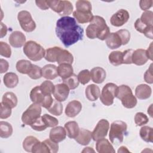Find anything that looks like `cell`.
<instances>
[{"label": "cell", "instance_id": "6da1fadb", "mask_svg": "<svg viewBox=\"0 0 153 153\" xmlns=\"http://www.w3.org/2000/svg\"><path fill=\"white\" fill-rule=\"evenodd\" d=\"M56 33L63 44L68 47L83 39L84 30L74 18L65 16L57 20Z\"/></svg>", "mask_w": 153, "mask_h": 153}, {"label": "cell", "instance_id": "7a4b0ae2", "mask_svg": "<svg viewBox=\"0 0 153 153\" xmlns=\"http://www.w3.org/2000/svg\"><path fill=\"white\" fill-rule=\"evenodd\" d=\"M86 36L90 39L98 38L105 40L110 33L109 27L105 19L99 16H94L86 28Z\"/></svg>", "mask_w": 153, "mask_h": 153}, {"label": "cell", "instance_id": "3957f363", "mask_svg": "<svg viewBox=\"0 0 153 153\" xmlns=\"http://www.w3.org/2000/svg\"><path fill=\"white\" fill-rule=\"evenodd\" d=\"M115 97L120 99L123 106L128 109L135 107L137 102V99L133 95L131 89L127 85H121L118 87Z\"/></svg>", "mask_w": 153, "mask_h": 153}, {"label": "cell", "instance_id": "277c9868", "mask_svg": "<svg viewBox=\"0 0 153 153\" xmlns=\"http://www.w3.org/2000/svg\"><path fill=\"white\" fill-rule=\"evenodd\" d=\"M23 53L31 60L37 62L45 56V50L38 43L33 41H27L23 47Z\"/></svg>", "mask_w": 153, "mask_h": 153}, {"label": "cell", "instance_id": "5b68a950", "mask_svg": "<svg viewBox=\"0 0 153 153\" xmlns=\"http://www.w3.org/2000/svg\"><path fill=\"white\" fill-rule=\"evenodd\" d=\"M127 128V124L121 120H117L111 124L109 137L111 142L114 144L123 142L124 135Z\"/></svg>", "mask_w": 153, "mask_h": 153}, {"label": "cell", "instance_id": "8992f818", "mask_svg": "<svg viewBox=\"0 0 153 153\" xmlns=\"http://www.w3.org/2000/svg\"><path fill=\"white\" fill-rule=\"evenodd\" d=\"M30 99L33 103H37L41 106L48 109L52 105L54 99L51 95L45 96L40 90L39 86H35L30 92Z\"/></svg>", "mask_w": 153, "mask_h": 153}, {"label": "cell", "instance_id": "52a82bcc", "mask_svg": "<svg viewBox=\"0 0 153 153\" xmlns=\"http://www.w3.org/2000/svg\"><path fill=\"white\" fill-rule=\"evenodd\" d=\"M49 7L60 16H68L73 12L74 7L72 3L69 1L49 0L47 1Z\"/></svg>", "mask_w": 153, "mask_h": 153}, {"label": "cell", "instance_id": "ba28073f", "mask_svg": "<svg viewBox=\"0 0 153 153\" xmlns=\"http://www.w3.org/2000/svg\"><path fill=\"white\" fill-rule=\"evenodd\" d=\"M41 106L37 104L32 103L22 115V123L27 126H30L36 119L41 117Z\"/></svg>", "mask_w": 153, "mask_h": 153}, {"label": "cell", "instance_id": "9c48e42d", "mask_svg": "<svg viewBox=\"0 0 153 153\" xmlns=\"http://www.w3.org/2000/svg\"><path fill=\"white\" fill-rule=\"evenodd\" d=\"M118 86L114 83L109 82L104 85L100 94V100L105 106H111L116 96Z\"/></svg>", "mask_w": 153, "mask_h": 153}, {"label": "cell", "instance_id": "30bf717a", "mask_svg": "<svg viewBox=\"0 0 153 153\" xmlns=\"http://www.w3.org/2000/svg\"><path fill=\"white\" fill-rule=\"evenodd\" d=\"M17 19L22 29L26 32H32L36 28V23L30 13L26 10L20 11L17 15Z\"/></svg>", "mask_w": 153, "mask_h": 153}, {"label": "cell", "instance_id": "8fae6325", "mask_svg": "<svg viewBox=\"0 0 153 153\" xmlns=\"http://www.w3.org/2000/svg\"><path fill=\"white\" fill-rule=\"evenodd\" d=\"M109 129V123L107 120H100L94 127L92 131V139L97 141L100 139L104 138L107 136Z\"/></svg>", "mask_w": 153, "mask_h": 153}, {"label": "cell", "instance_id": "7c38bea8", "mask_svg": "<svg viewBox=\"0 0 153 153\" xmlns=\"http://www.w3.org/2000/svg\"><path fill=\"white\" fill-rule=\"evenodd\" d=\"M129 18L128 12L124 9H120L111 16L110 22L114 26L120 27L127 23Z\"/></svg>", "mask_w": 153, "mask_h": 153}, {"label": "cell", "instance_id": "4fadbf2b", "mask_svg": "<svg viewBox=\"0 0 153 153\" xmlns=\"http://www.w3.org/2000/svg\"><path fill=\"white\" fill-rule=\"evenodd\" d=\"M69 88L65 84H58L54 86L53 96L56 100L62 102L65 101L68 97L69 94Z\"/></svg>", "mask_w": 153, "mask_h": 153}, {"label": "cell", "instance_id": "5bb4252c", "mask_svg": "<svg viewBox=\"0 0 153 153\" xmlns=\"http://www.w3.org/2000/svg\"><path fill=\"white\" fill-rule=\"evenodd\" d=\"M10 44L14 48H20L26 43V36L20 31H14L8 38Z\"/></svg>", "mask_w": 153, "mask_h": 153}, {"label": "cell", "instance_id": "9a60e30c", "mask_svg": "<svg viewBox=\"0 0 153 153\" xmlns=\"http://www.w3.org/2000/svg\"><path fill=\"white\" fill-rule=\"evenodd\" d=\"M66 132L65 128L62 126H56L51 129L49 134V139L52 141L59 143L66 139Z\"/></svg>", "mask_w": 153, "mask_h": 153}, {"label": "cell", "instance_id": "2e32d148", "mask_svg": "<svg viewBox=\"0 0 153 153\" xmlns=\"http://www.w3.org/2000/svg\"><path fill=\"white\" fill-rule=\"evenodd\" d=\"M82 104L78 100H74L68 103L65 108V114L67 117L74 118L81 112Z\"/></svg>", "mask_w": 153, "mask_h": 153}, {"label": "cell", "instance_id": "e0dca14e", "mask_svg": "<svg viewBox=\"0 0 153 153\" xmlns=\"http://www.w3.org/2000/svg\"><path fill=\"white\" fill-rule=\"evenodd\" d=\"M148 60V58L146 56V50L139 48L134 50L131 57L132 63L137 66H142L145 65Z\"/></svg>", "mask_w": 153, "mask_h": 153}, {"label": "cell", "instance_id": "ac0fdd59", "mask_svg": "<svg viewBox=\"0 0 153 153\" xmlns=\"http://www.w3.org/2000/svg\"><path fill=\"white\" fill-rule=\"evenodd\" d=\"M96 149L99 153H115V151L109 142V141L104 138L97 140L96 143Z\"/></svg>", "mask_w": 153, "mask_h": 153}, {"label": "cell", "instance_id": "d6986e66", "mask_svg": "<svg viewBox=\"0 0 153 153\" xmlns=\"http://www.w3.org/2000/svg\"><path fill=\"white\" fill-rule=\"evenodd\" d=\"M106 76V73L105 70L99 66L93 68L90 71V76L93 82L96 84L102 83Z\"/></svg>", "mask_w": 153, "mask_h": 153}, {"label": "cell", "instance_id": "ffe728a7", "mask_svg": "<svg viewBox=\"0 0 153 153\" xmlns=\"http://www.w3.org/2000/svg\"><path fill=\"white\" fill-rule=\"evenodd\" d=\"M151 94V88L147 84H139L135 89V96L140 100H145L149 98Z\"/></svg>", "mask_w": 153, "mask_h": 153}, {"label": "cell", "instance_id": "44dd1931", "mask_svg": "<svg viewBox=\"0 0 153 153\" xmlns=\"http://www.w3.org/2000/svg\"><path fill=\"white\" fill-rule=\"evenodd\" d=\"M134 27L137 31L143 33L145 36L147 38L152 39V29L153 26H149L146 25L145 23H142L140 19H137L134 23Z\"/></svg>", "mask_w": 153, "mask_h": 153}, {"label": "cell", "instance_id": "7402d4cb", "mask_svg": "<svg viewBox=\"0 0 153 153\" xmlns=\"http://www.w3.org/2000/svg\"><path fill=\"white\" fill-rule=\"evenodd\" d=\"M64 128H65L66 135L71 139H75L78 135L80 130L78 123L75 121H71L66 123Z\"/></svg>", "mask_w": 153, "mask_h": 153}, {"label": "cell", "instance_id": "603a6c76", "mask_svg": "<svg viewBox=\"0 0 153 153\" xmlns=\"http://www.w3.org/2000/svg\"><path fill=\"white\" fill-rule=\"evenodd\" d=\"M85 94L88 100L91 102L96 101L100 96V88L96 84H90L85 88Z\"/></svg>", "mask_w": 153, "mask_h": 153}, {"label": "cell", "instance_id": "cb8c5ba5", "mask_svg": "<svg viewBox=\"0 0 153 153\" xmlns=\"http://www.w3.org/2000/svg\"><path fill=\"white\" fill-rule=\"evenodd\" d=\"M105 41L108 47L112 50L118 48L122 45L121 39L117 32L110 33L106 38Z\"/></svg>", "mask_w": 153, "mask_h": 153}, {"label": "cell", "instance_id": "d4e9b609", "mask_svg": "<svg viewBox=\"0 0 153 153\" xmlns=\"http://www.w3.org/2000/svg\"><path fill=\"white\" fill-rule=\"evenodd\" d=\"M91 139H92V132L85 128H81L78 135L75 139V140L79 144L85 146L89 144Z\"/></svg>", "mask_w": 153, "mask_h": 153}, {"label": "cell", "instance_id": "484cf974", "mask_svg": "<svg viewBox=\"0 0 153 153\" xmlns=\"http://www.w3.org/2000/svg\"><path fill=\"white\" fill-rule=\"evenodd\" d=\"M42 75L47 79H54L57 77L58 73L57 67L53 64H48L42 68Z\"/></svg>", "mask_w": 153, "mask_h": 153}, {"label": "cell", "instance_id": "4316f807", "mask_svg": "<svg viewBox=\"0 0 153 153\" xmlns=\"http://www.w3.org/2000/svg\"><path fill=\"white\" fill-rule=\"evenodd\" d=\"M57 70L58 75L60 76L63 80L69 78L74 74L72 65L68 63H62L59 65L57 67Z\"/></svg>", "mask_w": 153, "mask_h": 153}, {"label": "cell", "instance_id": "83f0119b", "mask_svg": "<svg viewBox=\"0 0 153 153\" xmlns=\"http://www.w3.org/2000/svg\"><path fill=\"white\" fill-rule=\"evenodd\" d=\"M73 16L78 23L83 24L90 23L94 16L91 12H81L75 10L73 12Z\"/></svg>", "mask_w": 153, "mask_h": 153}, {"label": "cell", "instance_id": "f1b7e54d", "mask_svg": "<svg viewBox=\"0 0 153 153\" xmlns=\"http://www.w3.org/2000/svg\"><path fill=\"white\" fill-rule=\"evenodd\" d=\"M3 81L4 85L7 88H14L19 83V77L14 72H8L4 76Z\"/></svg>", "mask_w": 153, "mask_h": 153}, {"label": "cell", "instance_id": "f546056e", "mask_svg": "<svg viewBox=\"0 0 153 153\" xmlns=\"http://www.w3.org/2000/svg\"><path fill=\"white\" fill-rule=\"evenodd\" d=\"M63 49L59 47H53L47 48L45 50V59L50 62H57V59L59 54Z\"/></svg>", "mask_w": 153, "mask_h": 153}, {"label": "cell", "instance_id": "4dcf8cb0", "mask_svg": "<svg viewBox=\"0 0 153 153\" xmlns=\"http://www.w3.org/2000/svg\"><path fill=\"white\" fill-rule=\"evenodd\" d=\"M74 62L73 55L66 50H62L59 54L57 59V63L60 65L62 63H68L72 65Z\"/></svg>", "mask_w": 153, "mask_h": 153}, {"label": "cell", "instance_id": "1f68e13d", "mask_svg": "<svg viewBox=\"0 0 153 153\" xmlns=\"http://www.w3.org/2000/svg\"><path fill=\"white\" fill-rule=\"evenodd\" d=\"M139 134L141 139L146 142L152 143L153 141V131L152 128L147 126H142L139 131Z\"/></svg>", "mask_w": 153, "mask_h": 153}, {"label": "cell", "instance_id": "d6a6232c", "mask_svg": "<svg viewBox=\"0 0 153 153\" xmlns=\"http://www.w3.org/2000/svg\"><path fill=\"white\" fill-rule=\"evenodd\" d=\"M2 102L13 109L17 105V97L13 92H6L2 96Z\"/></svg>", "mask_w": 153, "mask_h": 153}, {"label": "cell", "instance_id": "836d02e7", "mask_svg": "<svg viewBox=\"0 0 153 153\" xmlns=\"http://www.w3.org/2000/svg\"><path fill=\"white\" fill-rule=\"evenodd\" d=\"M33 64L27 60H20L16 63L17 71L22 74H28L32 69Z\"/></svg>", "mask_w": 153, "mask_h": 153}, {"label": "cell", "instance_id": "e575fe53", "mask_svg": "<svg viewBox=\"0 0 153 153\" xmlns=\"http://www.w3.org/2000/svg\"><path fill=\"white\" fill-rule=\"evenodd\" d=\"M12 126L8 122L1 121L0 122V136L1 138H8L13 134Z\"/></svg>", "mask_w": 153, "mask_h": 153}, {"label": "cell", "instance_id": "d590c367", "mask_svg": "<svg viewBox=\"0 0 153 153\" xmlns=\"http://www.w3.org/2000/svg\"><path fill=\"white\" fill-rule=\"evenodd\" d=\"M109 62L114 66H119L123 64V52L120 51H112L108 56Z\"/></svg>", "mask_w": 153, "mask_h": 153}, {"label": "cell", "instance_id": "8d00e7d4", "mask_svg": "<svg viewBox=\"0 0 153 153\" xmlns=\"http://www.w3.org/2000/svg\"><path fill=\"white\" fill-rule=\"evenodd\" d=\"M39 142V140L34 136H27L23 142V148L26 152H32L33 148Z\"/></svg>", "mask_w": 153, "mask_h": 153}, {"label": "cell", "instance_id": "74e56055", "mask_svg": "<svg viewBox=\"0 0 153 153\" xmlns=\"http://www.w3.org/2000/svg\"><path fill=\"white\" fill-rule=\"evenodd\" d=\"M63 107L61 102L56 99H54L52 105L47 110L52 115L60 116L63 112Z\"/></svg>", "mask_w": 153, "mask_h": 153}, {"label": "cell", "instance_id": "f35d334b", "mask_svg": "<svg viewBox=\"0 0 153 153\" xmlns=\"http://www.w3.org/2000/svg\"><path fill=\"white\" fill-rule=\"evenodd\" d=\"M54 85L50 81L46 80L44 81L41 84L39 85L40 90L42 93L45 96L51 95L53 93L54 90Z\"/></svg>", "mask_w": 153, "mask_h": 153}, {"label": "cell", "instance_id": "ab89813d", "mask_svg": "<svg viewBox=\"0 0 153 153\" xmlns=\"http://www.w3.org/2000/svg\"><path fill=\"white\" fill-rule=\"evenodd\" d=\"M76 10L81 12H91L92 6L89 1L78 0L75 3Z\"/></svg>", "mask_w": 153, "mask_h": 153}, {"label": "cell", "instance_id": "60d3db41", "mask_svg": "<svg viewBox=\"0 0 153 153\" xmlns=\"http://www.w3.org/2000/svg\"><path fill=\"white\" fill-rule=\"evenodd\" d=\"M63 83H65L69 89L74 90L78 87L79 84V81L78 78V75L73 74L69 78L63 79Z\"/></svg>", "mask_w": 153, "mask_h": 153}, {"label": "cell", "instance_id": "b9f144b4", "mask_svg": "<svg viewBox=\"0 0 153 153\" xmlns=\"http://www.w3.org/2000/svg\"><path fill=\"white\" fill-rule=\"evenodd\" d=\"M30 126L33 130L38 131L45 130L48 127L42 116L39 117L38 119H36Z\"/></svg>", "mask_w": 153, "mask_h": 153}, {"label": "cell", "instance_id": "7bdbcfd3", "mask_svg": "<svg viewBox=\"0 0 153 153\" xmlns=\"http://www.w3.org/2000/svg\"><path fill=\"white\" fill-rule=\"evenodd\" d=\"M149 122L147 115L143 112H137L134 116V123L137 126H142Z\"/></svg>", "mask_w": 153, "mask_h": 153}, {"label": "cell", "instance_id": "ee69618b", "mask_svg": "<svg viewBox=\"0 0 153 153\" xmlns=\"http://www.w3.org/2000/svg\"><path fill=\"white\" fill-rule=\"evenodd\" d=\"M27 75L32 79H38L42 76V68L39 66L33 65H32V69L28 73Z\"/></svg>", "mask_w": 153, "mask_h": 153}, {"label": "cell", "instance_id": "f6af8a7d", "mask_svg": "<svg viewBox=\"0 0 153 153\" xmlns=\"http://www.w3.org/2000/svg\"><path fill=\"white\" fill-rule=\"evenodd\" d=\"M140 21L145 23L146 25L149 26H153L152 24V20H153V13L152 11L147 10L145 11L142 14V16L140 18Z\"/></svg>", "mask_w": 153, "mask_h": 153}, {"label": "cell", "instance_id": "bcb514c9", "mask_svg": "<svg viewBox=\"0 0 153 153\" xmlns=\"http://www.w3.org/2000/svg\"><path fill=\"white\" fill-rule=\"evenodd\" d=\"M78 78L79 82L82 85H85L91 79L90 72L88 69H84L79 72Z\"/></svg>", "mask_w": 153, "mask_h": 153}, {"label": "cell", "instance_id": "7dc6e473", "mask_svg": "<svg viewBox=\"0 0 153 153\" xmlns=\"http://www.w3.org/2000/svg\"><path fill=\"white\" fill-rule=\"evenodd\" d=\"M0 54L7 58H10L11 56V49L10 45L3 41L0 42Z\"/></svg>", "mask_w": 153, "mask_h": 153}, {"label": "cell", "instance_id": "c3c4849f", "mask_svg": "<svg viewBox=\"0 0 153 153\" xmlns=\"http://www.w3.org/2000/svg\"><path fill=\"white\" fill-rule=\"evenodd\" d=\"M42 117L48 127H54L59 124L58 120L50 115L45 114L42 116Z\"/></svg>", "mask_w": 153, "mask_h": 153}, {"label": "cell", "instance_id": "681fc988", "mask_svg": "<svg viewBox=\"0 0 153 153\" xmlns=\"http://www.w3.org/2000/svg\"><path fill=\"white\" fill-rule=\"evenodd\" d=\"M119 35L122 45H126L130 39V33L127 29H120L116 32Z\"/></svg>", "mask_w": 153, "mask_h": 153}, {"label": "cell", "instance_id": "f907efd6", "mask_svg": "<svg viewBox=\"0 0 153 153\" xmlns=\"http://www.w3.org/2000/svg\"><path fill=\"white\" fill-rule=\"evenodd\" d=\"M1 113H0V118L1 119H6L10 117L11 115V108L3 102H1Z\"/></svg>", "mask_w": 153, "mask_h": 153}, {"label": "cell", "instance_id": "816d5d0a", "mask_svg": "<svg viewBox=\"0 0 153 153\" xmlns=\"http://www.w3.org/2000/svg\"><path fill=\"white\" fill-rule=\"evenodd\" d=\"M134 50L128 49L123 52V64H131V57Z\"/></svg>", "mask_w": 153, "mask_h": 153}, {"label": "cell", "instance_id": "f5cc1de1", "mask_svg": "<svg viewBox=\"0 0 153 153\" xmlns=\"http://www.w3.org/2000/svg\"><path fill=\"white\" fill-rule=\"evenodd\" d=\"M45 143L47 145L50 153H56L59 151V144L56 143L50 139H47L44 140Z\"/></svg>", "mask_w": 153, "mask_h": 153}, {"label": "cell", "instance_id": "db71d44e", "mask_svg": "<svg viewBox=\"0 0 153 153\" xmlns=\"http://www.w3.org/2000/svg\"><path fill=\"white\" fill-rule=\"evenodd\" d=\"M152 65L151 64L148 69H147L144 74V80L148 84H152L153 82V75H152Z\"/></svg>", "mask_w": 153, "mask_h": 153}, {"label": "cell", "instance_id": "11a10c76", "mask_svg": "<svg viewBox=\"0 0 153 153\" xmlns=\"http://www.w3.org/2000/svg\"><path fill=\"white\" fill-rule=\"evenodd\" d=\"M153 1L152 0L149 1H143L141 0L139 1V6L142 10L143 11H147L149 9L152 5Z\"/></svg>", "mask_w": 153, "mask_h": 153}, {"label": "cell", "instance_id": "9f6ffc18", "mask_svg": "<svg viewBox=\"0 0 153 153\" xmlns=\"http://www.w3.org/2000/svg\"><path fill=\"white\" fill-rule=\"evenodd\" d=\"M0 65H1V69H0L1 74L5 73L8 71V69L9 68V63L7 60H5L3 59H0Z\"/></svg>", "mask_w": 153, "mask_h": 153}, {"label": "cell", "instance_id": "6f0895ef", "mask_svg": "<svg viewBox=\"0 0 153 153\" xmlns=\"http://www.w3.org/2000/svg\"><path fill=\"white\" fill-rule=\"evenodd\" d=\"M35 3L36 6L42 10H46L50 8L47 1H35Z\"/></svg>", "mask_w": 153, "mask_h": 153}, {"label": "cell", "instance_id": "680465c9", "mask_svg": "<svg viewBox=\"0 0 153 153\" xmlns=\"http://www.w3.org/2000/svg\"><path fill=\"white\" fill-rule=\"evenodd\" d=\"M7 26L4 24L2 22H1V33H0V37L3 38L7 35Z\"/></svg>", "mask_w": 153, "mask_h": 153}, {"label": "cell", "instance_id": "91938a15", "mask_svg": "<svg viewBox=\"0 0 153 153\" xmlns=\"http://www.w3.org/2000/svg\"><path fill=\"white\" fill-rule=\"evenodd\" d=\"M152 42L151 43L149 48L146 50V56L148 58V59H150L151 60H152Z\"/></svg>", "mask_w": 153, "mask_h": 153}, {"label": "cell", "instance_id": "94428289", "mask_svg": "<svg viewBox=\"0 0 153 153\" xmlns=\"http://www.w3.org/2000/svg\"><path fill=\"white\" fill-rule=\"evenodd\" d=\"M130 152L129 150H128V149L124 146H121L118 150V153H120V152Z\"/></svg>", "mask_w": 153, "mask_h": 153}, {"label": "cell", "instance_id": "6125c7cd", "mask_svg": "<svg viewBox=\"0 0 153 153\" xmlns=\"http://www.w3.org/2000/svg\"><path fill=\"white\" fill-rule=\"evenodd\" d=\"M95 151L91 147H86L84 148L82 151V152H94Z\"/></svg>", "mask_w": 153, "mask_h": 153}]
</instances>
